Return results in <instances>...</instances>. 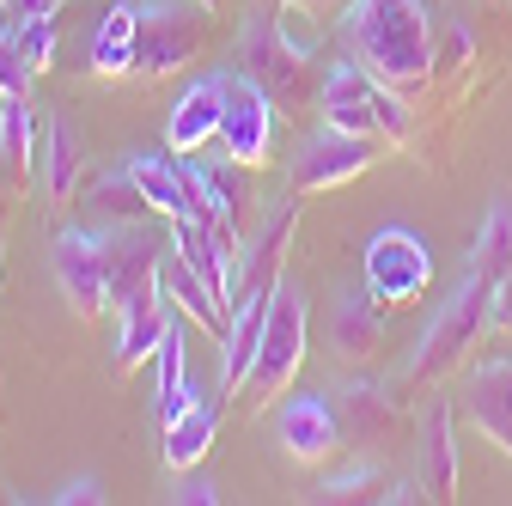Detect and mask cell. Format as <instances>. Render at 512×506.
<instances>
[{
  "instance_id": "cell-13",
  "label": "cell",
  "mask_w": 512,
  "mask_h": 506,
  "mask_svg": "<svg viewBox=\"0 0 512 506\" xmlns=\"http://www.w3.org/2000/svg\"><path fill=\"white\" fill-rule=\"evenodd\" d=\"M464 415H470V427L488 439V446H500V452L512 458V354L470 366Z\"/></svg>"
},
{
  "instance_id": "cell-34",
  "label": "cell",
  "mask_w": 512,
  "mask_h": 506,
  "mask_svg": "<svg viewBox=\"0 0 512 506\" xmlns=\"http://www.w3.org/2000/svg\"><path fill=\"white\" fill-rule=\"evenodd\" d=\"M196 7H202V13H214V7H220V0H196Z\"/></svg>"
},
{
  "instance_id": "cell-10",
  "label": "cell",
  "mask_w": 512,
  "mask_h": 506,
  "mask_svg": "<svg viewBox=\"0 0 512 506\" xmlns=\"http://www.w3.org/2000/svg\"><path fill=\"white\" fill-rule=\"evenodd\" d=\"M275 141V92L263 80H250L244 68L226 74V122H220V147L238 165H263Z\"/></svg>"
},
{
  "instance_id": "cell-24",
  "label": "cell",
  "mask_w": 512,
  "mask_h": 506,
  "mask_svg": "<svg viewBox=\"0 0 512 506\" xmlns=\"http://www.w3.org/2000/svg\"><path fill=\"white\" fill-rule=\"evenodd\" d=\"M128 177L141 183V196H147L153 214H165V220L183 214V171H177V159H165V153H135V159H128Z\"/></svg>"
},
{
  "instance_id": "cell-3",
  "label": "cell",
  "mask_w": 512,
  "mask_h": 506,
  "mask_svg": "<svg viewBox=\"0 0 512 506\" xmlns=\"http://www.w3.org/2000/svg\"><path fill=\"white\" fill-rule=\"evenodd\" d=\"M299 226V189L293 196H281L263 226H256V238L244 244L238 257V275H232V330L220 342V391L238 397L244 372L256 360V342H263V324H269V305H275V287H281V250Z\"/></svg>"
},
{
  "instance_id": "cell-14",
  "label": "cell",
  "mask_w": 512,
  "mask_h": 506,
  "mask_svg": "<svg viewBox=\"0 0 512 506\" xmlns=\"http://www.w3.org/2000/svg\"><path fill=\"white\" fill-rule=\"evenodd\" d=\"M220 122H226V74H202L171 104L165 141H171V153H202L208 141H220Z\"/></svg>"
},
{
  "instance_id": "cell-9",
  "label": "cell",
  "mask_w": 512,
  "mask_h": 506,
  "mask_svg": "<svg viewBox=\"0 0 512 506\" xmlns=\"http://www.w3.org/2000/svg\"><path fill=\"white\" fill-rule=\"evenodd\" d=\"M378 159V141L372 135H348L336 122H324L299 153H293V189L299 196H317V189H342L354 183L366 165Z\"/></svg>"
},
{
  "instance_id": "cell-32",
  "label": "cell",
  "mask_w": 512,
  "mask_h": 506,
  "mask_svg": "<svg viewBox=\"0 0 512 506\" xmlns=\"http://www.w3.org/2000/svg\"><path fill=\"white\" fill-rule=\"evenodd\" d=\"M488 330L494 336H512V269L500 275V287H494V305H488Z\"/></svg>"
},
{
  "instance_id": "cell-8",
  "label": "cell",
  "mask_w": 512,
  "mask_h": 506,
  "mask_svg": "<svg viewBox=\"0 0 512 506\" xmlns=\"http://www.w3.org/2000/svg\"><path fill=\"white\" fill-rule=\"evenodd\" d=\"M55 281L74 318L110 311V269H104V226H68L55 232Z\"/></svg>"
},
{
  "instance_id": "cell-35",
  "label": "cell",
  "mask_w": 512,
  "mask_h": 506,
  "mask_svg": "<svg viewBox=\"0 0 512 506\" xmlns=\"http://www.w3.org/2000/svg\"><path fill=\"white\" fill-rule=\"evenodd\" d=\"M0 37H7V31H0Z\"/></svg>"
},
{
  "instance_id": "cell-33",
  "label": "cell",
  "mask_w": 512,
  "mask_h": 506,
  "mask_svg": "<svg viewBox=\"0 0 512 506\" xmlns=\"http://www.w3.org/2000/svg\"><path fill=\"white\" fill-rule=\"evenodd\" d=\"M61 0H7V13H13V25L19 19H43V13H55Z\"/></svg>"
},
{
  "instance_id": "cell-26",
  "label": "cell",
  "mask_w": 512,
  "mask_h": 506,
  "mask_svg": "<svg viewBox=\"0 0 512 506\" xmlns=\"http://www.w3.org/2000/svg\"><path fill=\"white\" fill-rule=\"evenodd\" d=\"M92 208H98L110 226H122V220H147V196H141V183L128 177V165L110 171V177H92Z\"/></svg>"
},
{
  "instance_id": "cell-29",
  "label": "cell",
  "mask_w": 512,
  "mask_h": 506,
  "mask_svg": "<svg viewBox=\"0 0 512 506\" xmlns=\"http://www.w3.org/2000/svg\"><path fill=\"white\" fill-rule=\"evenodd\" d=\"M171 500H177V506H214V500H220V482H214V476H196V470H177Z\"/></svg>"
},
{
  "instance_id": "cell-7",
  "label": "cell",
  "mask_w": 512,
  "mask_h": 506,
  "mask_svg": "<svg viewBox=\"0 0 512 506\" xmlns=\"http://www.w3.org/2000/svg\"><path fill=\"white\" fill-rule=\"evenodd\" d=\"M196 43H202V25L183 0H147L135 31V80H171L177 68H189Z\"/></svg>"
},
{
  "instance_id": "cell-19",
  "label": "cell",
  "mask_w": 512,
  "mask_h": 506,
  "mask_svg": "<svg viewBox=\"0 0 512 506\" xmlns=\"http://www.w3.org/2000/svg\"><path fill=\"white\" fill-rule=\"evenodd\" d=\"M336 415H342L348 446H378V439L397 427V397L384 385H372V378H354V385L336 391Z\"/></svg>"
},
{
  "instance_id": "cell-12",
  "label": "cell",
  "mask_w": 512,
  "mask_h": 506,
  "mask_svg": "<svg viewBox=\"0 0 512 506\" xmlns=\"http://www.w3.org/2000/svg\"><path fill=\"white\" fill-rule=\"evenodd\" d=\"M275 433H281L287 458L317 464V458H330V452L342 446V415H336V403H330L324 391H299V397H287V403H281Z\"/></svg>"
},
{
  "instance_id": "cell-25",
  "label": "cell",
  "mask_w": 512,
  "mask_h": 506,
  "mask_svg": "<svg viewBox=\"0 0 512 506\" xmlns=\"http://www.w3.org/2000/svg\"><path fill=\"white\" fill-rule=\"evenodd\" d=\"M311 500H397V482L384 476V464L360 458V464H348V470L324 476V482L311 488Z\"/></svg>"
},
{
  "instance_id": "cell-2",
  "label": "cell",
  "mask_w": 512,
  "mask_h": 506,
  "mask_svg": "<svg viewBox=\"0 0 512 506\" xmlns=\"http://www.w3.org/2000/svg\"><path fill=\"white\" fill-rule=\"evenodd\" d=\"M342 49L360 68L391 86V92H421L433 80V19L427 0H348L342 7Z\"/></svg>"
},
{
  "instance_id": "cell-11",
  "label": "cell",
  "mask_w": 512,
  "mask_h": 506,
  "mask_svg": "<svg viewBox=\"0 0 512 506\" xmlns=\"http://www.w3.org/2000/svg\"><path fill=\"white\" fill-rule=\"evenodd\" d=\"M238 68L250 80H263L275 98H293L305 86V49L287 37V25L275 13H250L238 31Z\"/></svg>"
},
{
  "instance_id": "cell-22",
  "label": "cell",
  "mask_w": 512,
  "mask_h": 506,
  "mask_svg": "<svg viewBox=\"0 0 512 506\" xmlns=\"http://www.w3.org/2000/svg\"><path fill=\"white\" fill-rule=\"evenodd\" d=\"M214 433H220V403H208V397H196L171 427H165V464L171 470H196L202 458H208V446H214Z\"/></svg>"
},
{
  "instance_id": "cell-18",
  "label": "cell",
  "mask_w": 512,
  "mask_h": 506,
  "mask_svg": "<svg viewBox=\"0 0 512 506\" xmlns=\"http://www.w3.org/2000/svg\"><path fill=\"white\" fill-rule=\"evenodd\" d=\"M135 31H141V7L116 0V7L98 19V31H86V61L80 68L98 74V80H128L135 74Z\"/></svg>"
},
{
  "instance_id": "cell-15",
  "label": "cell",
  "mask_w": 512,
  "mask_h": 506,
  "mask_svg": "<svg viewBox=\"0 0 512 506\" xmlns=\"http://www.w3.org/2000/svg\"><path fill=\"white\" fill-rule=\"evenodd\" d=\"M80 177H86L80 129H74L68 116H43V122H37V183H43L49 208H68L74 189H80Z\"/></svg>"
},
{
  "instance_id": "cell-1",
  "label": "cell",
  "mask_w": 512,
  "mask_h": 506,
  "mask_svg": "<svg viewBox=\"0 0 512 506\" xmlns=\"http://www.w3.org/2000/svg\"><path fill=\"white\" fill-rule=\"evenodd\" d=\"M506 269H512V208L494 202L488 220H482V232H476V244H470L464 281L452 287V299L433 311V324L421 330V342H415V354L403 366V385L427 391V385H439L445 372H458L470 360V348L488 330V305H494V287H500Z\"/></svg>"
},
{
  "instance_id": "cell-28",
  "label": "cell",
  "mask_w": 512,
  "mask_h": 506,
  "mask_svg": "<svg viewBox=\"0 0 512 506\" xmlns=\"http://www.w3.org/2000/svg\"><path fill=\"white\" fill-rule=\"evenodd\" d=\"M55 43H61V37H55V13H43V19H19V25H13V49L25 55V68H31V74H43L49 61H55Z\"/></svg>"
},
{
  "instance_id": "cell-27",
  "label": "cell",
  "mask_w": 512,
  "mask_h": 506,
  "mask_svg": "<svg viewBox=\"0 0 512 506\" xmlns=\"http://www.w3.org/2000/svg\"><path fill=\"white\" fill-rule=\"evenodd\" d=\"M244 171H250V165H238V159L202 165V177H208V196H214V208H220L232 226H244V214H250V183H244Z\"/></svg>"
},
{
  "instance_id": "cell-17",
  "label": "cell",
  "mask_w": 512,
  "mask_h": 506,
  "mask_svg": "<svg viewBox=\"0 0 512 506\" xmlns=\"http://www.w3.org/2000/svg\"><path fill=\"white\" fill-rule=\"evenodd\" d=\"M165 281L159 287H147V293H135V299H122L116 311H122V330H116V366L122 372H135L141 360H153L159 354V342H165V330H171V318H165Z\"/></svg>"
},
{
  "instance_id": "cell-16",
  "label": "cell",
  "mask_w": 512,
  "mask_h": 506,
  "mask_svg": "<svg viewBox=\"0 0 512 506\" xmlns=\"http://www.w3.org/2000/svg\"><path fill=\"white\" fill-rule=\"evenodd\" d=\"M415 482H421L427 500H458V433H452V403H433V409L421 415Z\"/></svg>"
},
{
  "instance_id": "cell-5",
  "label": "cell",
  "mask_w": 512,
  "mask_h": 506,
  "mask_svg": "<svg viewBox=\"0 0 512 506\" xmlns=\"http://www.w3.org/2000/svg\"><path fill=\"white\" fill-rule=\"evenodd\" d=\"M305 324H311L305 318V293L293 281H281L275 305H269V324H263V342H256V360H250L244 385H238V397L250 409H269L293 385V372L305 366Z\"/></svg>"
},
{
  "instance_id": "cell-31",
  "label": "cell",
  "mask_w": 512,
  "mask_h": 506,
  "mask_svg": "<svg viewBox=\"0 0 512 506\" xmlns=\"http://www.w3.org/2000/svg\"><path fill=\"white\" fill-rule=\"evenodd\" d=\"M49 500H55V506H98V500H104V482H98V476H74V482H61Z\"/></svg>"
},
{
  "instance_id": "cell-6",
  "label": "cell",
  "mask_w": 512,
  "mask_h": 506,
  "mask_svg": "<svg viewBox=\"0 0 512 506\" xmlns=\"http://www.w3.org/2000/svg\"><path fill=\"white\" fill-rule=\"evenodd\" d=\"M360 281L378 305H421L433 287V250L421 244V232L409 226H378L366 238V257H360Z\"/></svg>"
},
{
  "instance_id": "cell-20",
  "label": "cell",
  "mask_w": 512,
  "mask_h": 506,
  "mask_svg": "<svg viewBox=\"0 0 512 506\" xmlns=\"http://www.w3.org/2000/svg\"><path fill=\"white\" fill-rule=\"evenodd\" d=\"M378 336H384V305L366 293V281H360V287H348V293H336L330 348H336L342 360H366V354L378 348Z\"/></svg>"
},
{
  "instance_id": "cell-21",
  "label": "cell",
  "mask_w": 512,
  "mask_h": 506,
  "mask_svg": "<svg viewBox=\"0 0 512 506\" xmlns=\"http://www.w3.org/2000/svg\"><path fill=\"white\" fill-rule=\"evenodd\" d=\"M165 293L183 305V318L189 324H196V330H208L214 342H226V330H232V311H226V299L196 275V269H189L183 257H177V250H171V263H165Z\"/></svg>"
},
{
  "instance_id": "cell-30",
  "label": "cell",
  "mask_w": 512,
  "mask_h": 506,
  "mask_svg": "<svg viewBox=\"0 0 512 506\" xmlns=\"http://www.w3.org/2000/svg\"><path fill=\"white\" fill-rule=\"evenodd\" d=\"M25 183H31V165H25V159L7 147V141H0V202H13Z\"/></svg>"
},
{
  "instance_id": "cell-23",
  "label": "cell",
  "mask_w": 512,
  "mask_h": 506,
  "mask_svg": "<svg viewBox=\"0 0 512 506\" xmlns=\"http://www.w3.org/2000/svg\"><path fill=\"white\" fill-rule=\"evenodd\" d=\"M183 348H189V336H183V324H171L165 342H159V354H153V360H159V421H165V427H171L189 403H196V378H189V354H183Z\"/></svg>"
},
{
  "instance_id": "cell-4",
  "label": "cell",
  "mask_w": 512,
  "mask_h": 506,
  "mask_svg": "<svg viewBox=\"0 0 512 506\" xmlns=\"http://www.w3.org/2000/svg\"><path fill=\"white\" fill-rule=\"evenodd\" d=\"M317 110H324V122H336V129H348V135H372V141H391V147L409 141L403 92L378 86L354 55H342V61L324 68V80H317Z\"/></svg>"
}]
</instances>
